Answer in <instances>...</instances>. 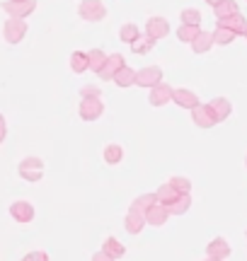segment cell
Here are the masks:
<instances>
[{"instance_id":"obj_1","label":"cell","mask_w":247,"mask_h":261,"mask_svg":"<svg viewBox=\"0 0 247 261\" xmlns=\"http://www.w3.org/2000/svg\"><path fill=\"white\" fill-rule=\"evenodd\" d=\"M78 15L85 22H100V19L107 17V8L102 0H83L78 5Z\"/></svg>"},{"instance_id":"obj_2","label":"cell","mask_w":247,"mask_h":261,"mask_svg":"<svg viewBox=\"0 0 247 261\" xmlns=\"http://www.w3.org/2000/svg\"><path fill=\"white\" fill-rule=\"evenodd\" d=\"M19 177L27 181H39L44 177V162L39 158H27L19 162Z\"/></svg>"},{"instance_id":"obj_3","label":"cell","mask_w":247,"mask_h":261,"mask_svg":"<svg viewBox=\"0 0 247 261\" xmlns=\"http://www.w3.org/2000/svg\"><path fill=\"white\" fill-rule=\"evenodd\" d=\"M3 34H5V41H8V44H19V41L24 39V34H27V22H24V19L10 17L8 22H5V27H3Z\"/></svg>"},{"instance_id":"obj_4","label":"cell","mask_w":247,"mask_h":261,"mask_svg":"<svg viewBox=\"0 0 247 261\" xmlns=\"http://www.w3.org/2000/svg\"><path fill=\"white\" fill-rule=\"evenodd\" d=\"M162 83V68L160 65H148V68H143L136 73V85H141V87H155V85Z\"/></svg>"},{"instance_id":"obj_5","label":"cell","mask_w":247,"mask_h":261,"mask_svg":"<svg viewBox=\"0 0 247 261\" xmlns=\"http://www.w3.org/2000/svg\"><path fill=\"white\" fill-rule=\"evenodd\" d=\"M102 112H105V104L100 99H83L78 107V114H80L83 121H97L102 116Z\"/></svg>"},{"instance_id":"obj_6","label":"cell","mask_w":247,"mask_h":261,"mask_svg":"<svg viewBox=\"0 0 247 261\" xmlns=\"http://www.w3.org/2000/svg\"><path fill=\"white\" fill-rule=\"evenodd\" d=\"M191 121L196 123L199 128H211V126H216V116L213 112L209 109V104H199V107H194L191 109Z\"/></svg>"},{"instance_id":"obj_7","label":"cell","mask_w":247,"mask_h":261,"mask_svg":"<svg viewBox=\"0 0 247 261\" xmlns=\"http://www.w3.org/2000/svg\"><path fill=\"white\" fill-rule=\"evenodd\" d=\"M170 34V24H167V19L165 17H151L148 22H145V37L151 39H162Z\"/></svg>"},{"instance_id":"obj_8","label":"cell","mask_w":247,"mask_h":261,"mask_svg":"<svg viewBox=\"0 0 247 261\" xmlns=\"http://www.w3.org/2000/svg\"><path fill=\"white\" fill-rule=\"evenodd\" d=\"M3 8H5V12H8L10 17L24 19L27 15H32V12H34V8H37V0H24V3H5Z\"/></svg>"},{"instance_id":"obj_9","label":"cell","mask_w":247,"mask_h":261,"mask_svg":"<svg viewBox=\"0 0 247 261\" xmlns=\"http://www.w3.org/2000/svg\"><path fill=\"white\" fill-rule=\"evenodd\" d=\"M10 215L17 220V223H32L34 220V205L27 201H15L10 205Z\"/></svg>"},{"instance_id":"obj_10","label":"cell","mask_w":247,"mask_h":261,"mask_svg":"<svg viewBox=\"0 0 247 261\" xmlns=\"http://www.w3.org/2000/svg\"><path fill=\"white\" fill-rule=\"evenodd\" d=\"M172 102L180 104L182 109H189V112H191L194 107H199V97H196V92L180 87V90H172Z\"/></svg>"},{"instance_id":"obj_11","label":"cell","mask_w":247,"mask_h":261,"mask_svg":"<svg viewBox=\"0 0 247 261\" xmlns=\"http://www.w3.org/2000/svg\"><path fill=\"white\" fill-rule=\"evenodd\" d=\"M124 68V56L121 54H112V56H107V63L102 65V70H100V77L102 80H114V75L119 73Z\"/></svg>"},{"instance_id":"obj_12","label":"cell","mask_w":247,"mask_h":261,"mask_svg":"<svg viewBox=\"0 0 247 261\" xmlns=\"http://www.w3.org/2000/svg\"><path fill=\"white\" fill-rule=\"evenodd\" d=\"M167 218H170V213H167V208L160 203L151 205L148 211H145V225H153V227H160V225L167 223Z\"/></svg>"},{"instance_id":"obj_13","label":"cell","mask_w":247,"mask_h":261,"mask_svg":"<svg viewBox=\"0 0 247 261\" xmlns=\"http://www.w3.org/2000/svg\"><path fill=\"white\" fill-rule=\"evenodd\" d=\"M148 102L153 107H165L167 102H172V87L170 85H155L151 90V97H148Z\"/></svg>"},{"instance_id":"obj_14","label":"cell","mask_w":247,"mask_h":261,"mask_svg":"<svg viewBox=\"0 0 247 261\" xmlns=\"http://www.w3.org/2000/svg\"><path fill=\"white\" fill-rule=\"evenodd\" d=\"M206 256H211V259H226V256H230V244L223 240V237H213L209 242V247H206Z\"/></svg>"},{"instance_id":"obj_15","label":"cell","mask_w":247,"mask_h":261,"mask_svg":"<svg viewBox=\"0 0 247 261\" xmlns=\"http://www.w3.org/2000/svg\"><path fill=\"white\" fill-rule=\"evenodd\" d=\"M209 109L213 112V116H216V121H226L230 116V112H233V104L226 99V97H216V99H211L209 102Z\"/></svg>"},{"instance_id":"obj_16","label":"cell","mask_w":247,"mask_h":261,"mask_svg":"<svg viewBox=\"0 0 247 261\" xmlns=\"http://www.w3.org/2000/svg\"><path fill=\"white\" fill-rule=\"evenodd\" d=\"M218 27H226L230 29L235 37H240V34H245V29H247V19L242 17V15H233V17H226V19H218Z\"/></svg>"},{"instance_id":"obj_17","label":"cell","mask_w":247,"mask_h":261,"mask_svg":"<svg viewBox=\"0 0 247 261\" xmlns=\"http://www.w3.org/2000/svg\"><path fill=\"white\" fill-rule=\"evenodd\" d=\"M124 227H126L129 234H138L145 227V215L136 213V211H129V215L124 218Z\"/></svg>"},{"instance_id":"obj_18","label":"cell","mask_w":247,"mask_h":261,"mask_svg":"<svg viewBox=\"0 0 247 261\" xmlns=\"http://www.w3.org/2000/svg\"><path fill=\"white\" fill-rule=\"evenodd\" d=\"M189 205H191V196L189 194H182L175 198V203L167 205V213L170 215H184L187 211H189Z\"/></svg>"},{"instance_id":"obj_19","label":"cell","mask_w":247,"mask_h":261,"mask_svg":"<svg viewBox=\"0 0 247 261\" xmlns=\"http://www.w3.org/2000/svg\"><path fill=\"white\" fill-rule=\"evenodd\" d=\"M102 252H105L107 256H112V259H121L124 254H126V247H124L121 242H116V237H107Z\"/></svg>"},{"instance_id":"obj_20","label":"cell","mask_w":247,"mask_h":261,"mask_svg":"<svg viewBox=\"0 0 247 261\" xmlns=\"http://www.w3.org/2000/svg\"><path fill=\"white\" fill-rule=\"evenodd\" d=\"M211 46H213V37H211V32H199V37L191 41V51H194V54H206Z\"/></svg>"},{"instance_id":"obj_21","label":"cell","mask_w":247,"mask_h":261,"mask_svg":"<svg viewBox=\"0 0 247 261\" xmlns=\"http://www.w3.org/2000/svg\"><path fill=\"white\" fill-rule=\"evenodd\" d=\"M213 12H216V17L218 19H226V17H233V15H238V3L235 0H223V3H218L216 8H213Z\"/></svg>"},{"instance_id":"obj_22","label":"cell","mask_w":247,"mask_h":261,"mask_svg":"<svg viewBox=\"0 0 247 261\" xmlns=\"http://www.w3.org/2000/svg\"><path fill=\"white\" fill-rule=\"evenodd\" d=\"M155 203H158L155 194H143V196H138V198L133 201L129 211H136V213H143V215H145V211H148L151 205H155Z\"/></svg>"},{"instance_id":"obj_23","label":"cell","mask_w":247,"mask_h":261,"mask_svg":"<svg viewBox=\"0 0 247 261\" xmlns=\"http://www.w3.org/2000/svg\"><path fill=\"white\" fill-rule=\"evenodd\" d=\"M177 196H180V194H177V191H175L170 184H162V187L155 191V198H158V203L165 205V208H167L170 203H175V198H177Z\"/></svg>"},{"instance_id":"obj_24","label":"cell","mask_w":247,"mask_h":261,"mask_svg":"<svg viewBox=\"0 0 247 261\" xmlns=\"http://www.w3.org/2000/svg\"><path fill=\"white\" fill-rule=\"evenodd\" d=\"M70 70L73 73H85V70H90V63H87V54H83V51H76V54H70Z\"/></svg>"},{"instance_id":"obj_25","label":"cell","mask_w":247,"mask_h":261,"mask_svg":"<svg viewBox=\"0 0 247 261\" xmlns=\"http://www.w3.org/2000/svg\"><path fill=\"white\" fill-rule=\"evenodd\" d=\"M211 37H213V44H218V46H228V44L235 41V34L226 27H216L211 32Z\"/></svg>"},{"instance_id":"obj_26","label":"cell","mask_w":247,"mask_h":261,"mask_svg":"<svg viewBox=\"0 0 247 261\" xmlns=\"http://www.w3.org/2000/svg\"><path fill=\"white\" fill-rule=\"evenodd\" d=\"M87 63H90V70L100 73L102 65L107 63V54L105 51H100V48H92V51H87Z\"/></svg>"},{"instance_id":"obj_27","label":"cell","mask_w":247,"mask_h":261,"mask_svg":"<svg viewBox=\"0 0 247 261\" xmlns=\"http://www.w3.org/2000/svg\"><path fill=\"white\" fill-rule=\"evenodd\" d=\"M114 83L119 85V87H131V85H136V70H131V68L124 65L121 70L114 75Z\"/></svg>"},{"instance_id":"obj_28","label":"cell","mask_w":247,"mask_h":261,"mask_svg":"<svg viewBox=\"0 0 247 261\" xmlns=\"http://www.w3.org/2000/svg\"><path fill=\"white\" fill-rule=\"evenodd\" d=\"M153 46H155V39H151V37H138L131 44V51H133V54H138V56H143V54L153 51Z\"/></svg>"},{"instance_id":"obj_29","label":"cell","mask_w":247,"mask_h":261,"mask_svg":"<svg viewBox=\"0 0 247 261\" xmlns=\"http://www.w3.org/2000/svg\"><path fill=\"white\" fill-rule=\"evenodd\" d=\"M105 160H107V165H119L124 160V150H121V145H107L105 148Z\"/></svg>"},{"instance_id":"obj_30","label":"cell","mask_w":247,"mask_h":261,"mask_svg":"<svg viewBox=\"0 0 247 261\" xmlns=\"http://www.w3.org/2000/svg\"><path fill=\"white\" fill-rule=\"evenodd\" d=\"M138 37H141V32H138V27L131 24V22H129V24H124L121 32H119V39H121L124 44H133Z\"/></svg>"},{"instance_id":"obj_31","label":"cell","mask_w":247,"mask_h":261,"mask_svg":"<svg viewBox=\"0 0 247 261\" xmlns=\"http://www.w3.org/2000/svg\"><path fill=\"white\" fill-rule=\"evenodd\" d=\"M182 24H187V27H199L201 24V12L194 8H187L182 10Z\"/></svg>"},{"instance_id":"obj_32","label":"cell","mask_w":247,"mask_h":261,"mask_svg":"<svg viewBox=\"0 0 247 261\" xmlns=\"http://www.w3.org/2000/svg\"><path fill=\"white\" fill-rule=\"evenodd\" d=\"M199 32H201L199 27H187V24H182V27L177 29V39L184 41V44H191L194 39L199 37Z\"/></svg>"},{"instance_id":"obj_33","label":"cell","mask_w":247,"mask_h":261,"mask_svg":"<svg viewBox=\"0 0 247 261\" xmlns=\"http://www.w3.org/2000/svg\"><path fill=\"white\" fill-rule=\"evenodd\" d=\"M167 184H170V187L175 189V191H177L180 196L182 194H189V191H191V181L187 177H172Z\"/></svg>"},{"instance_id":"obj_34","label":"cell","mask_w":247,"mask_h":261,"mask_svg":"<svg viewBox=\"0 0 247 261\" xmlns=\"http://www.w3.org/2000/svg\"><path fill=\"white\" fill-rule=\"evenodd\" d=\"M80 94H83V99H100V97H102V90H100L97 85H83V87H80Z\"/></svg>"},{"instance_id":"obj_35","label":"cell","mask_w":247,"mask_h":261,"mask_svg":"<svg viewBox=\"0 0 247 261\" xmlns=\"http://www.w3.org/2000/svg\"><path fill=\"white\" fill-rule=\"evenodd\" d=\"M24 261H48V254L46 252H29L24 256Z\"/></svg>"},{"instance_id":"obj_36","label":"cell","mask_w":247,"mask_h":261,"mask_svg":"<svg viewBox=\"0 0 247 261\" xmlns=\"http://www.w3.org/2000/svg\"><path fill=\"white\" fill-rule=\"evenodd\" d=\"M5 136H8V126H5V116L0 114V143L5 140Z\"/></svg>"},{"instance_id":"obj_37","label":"cell","mask_w":247,"mask_h":261,"mask_svg":"<svg viewBox=\"0 0 247 261\" xmlns=\"http://www.w3.org/2000/svg\"><path fill=\"white\" fill-rule=\"evenodd\" d=\"M92 261H114V259H112V256H107L105 252H97L95 256H92Z\"/></svg>"},{"instance_id":"obj_38","label":"cell","mask_w":247,"mask_h":261,"mask_svg":"<svg viewBox=\"0 0 247 261\" xmlns=\"http://www.w3.org/2000/svg\"><path fill=\"white\" fill-rule=\"evenodd\" d=\"M206 3H209L211 8H216V5H218V3H223V0H206Z\"/></svg>"},{"instance_id":"obj_39","label":"cell","mask_w":247,"mask_h":261,"mask_svg":"<svg viewBox=\"0 0 247 261\" xmlns=\"http://www.w3.org/2000/svg\"><path fill=\"white\" fill-rule=\"evenodd\" d=\"M204 261H220V259H211V256H206V259H204Z\"/></svg>"},{"instance_id":"obj_40","label":"cell","mask_w":247,"mask_h":261,"mask_svg":"<svg viewBox=\"0 0 247 261\" xmlns=\"http://www.w3.org/2000/svg\"><path fill=\"white\" fill-rule=\"evenodd\" d=\"M8 3H24V0H8Z\"/></svg>"},{"instance_id":"obj_41","label":"cell","mask_w":247,"mask_h":261,"mask_svg":"<svg viewBox=\"0 0 247 261\" xmlns=\"http://www.w3.org/2000/svg\"><path fill=\"white\" fill-rule=\"evenodd\" d=\"M242 37H245V39H247V29H245V34H242Z\"/></svg>"},{"instance_id":"obj_42","label":"cell","mask_w":247,"mask_h":261,"mask_svg":"<svg viewBox=\"0 0 247 261\" xmlns=\"http://www.w3.org/2000/svg\"><path fill=\"white\" fill-rule=\"evenodd\" d=\"M245 165H247V158H245Z\"/></svg>"},{"instance_id":"obj_43","label":"cell","mask_w":247,"mask_h":261,"mask_svg":"<svg viewBox=\"0 0 247 261\" xmlns=\"http://www.w3.org/2000/svg\"><path fill=\"white\" fill-rule=\"evenodd\" d=\"M245 234H247V232H245Z\"/></svg>"}]
</instances>
